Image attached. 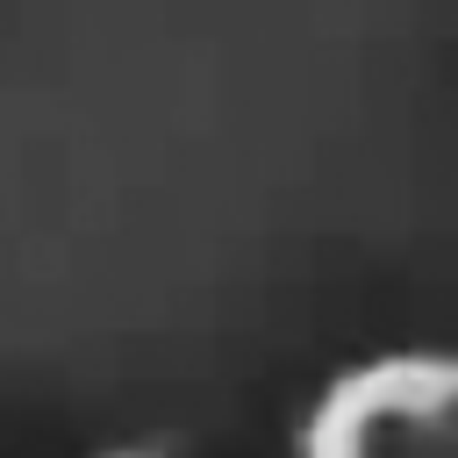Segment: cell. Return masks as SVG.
<instances>
[{"label": "cell", "instance_id": "obj_1", "mask_svg": "<svg viewBox=\"0 0 458 458\" xmlns=\"http://www.w3.org/2000/svg\"><path fill=\"white\" fill-rule=\"evenodd\" d=\"M293 458H458V351H379L322 379Z\"/></svg>", "mask_w": 458, "mask_h": 458}, {"label": "cell", "instance_id": "obj_2", "mask_svg": "<svg viewBox=\"0 0 458 458\" xmlns=\"http://www.w3.org/2000/svg\"><path fill=\"white\" fill-rule=\"evenodd\" d=\"M93 458H165V451H150V444H114V451H93Z\"/></svg>", "mask_w": 458, "mask_h": 458}]
</instances>
